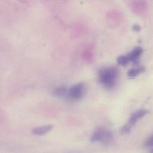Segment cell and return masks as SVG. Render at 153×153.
Wrapping results in <instances>:
<instances>
[{"label": "cell", "mask_w": 153, "mask_h": 153, "mask_svg": "<svg viewBox=\"0 0 153 153\" xmlns=\"http://www.w3.org/2000/svg\"><path fill=\"white\" fill-rule=\"evenodd\" d=\"M150 153H153V148L150 150Z\"/></svg>", "instance_id": "14"}, {"label": "cell", "mask_w": 153, "mask_h": 153, "mask_svg": "<svg viewBox=\"0 0 153 153\" xmlns=\"http://www.w3.org/2000/svg\"><path fill=\"white\" fill-rule=\"evenodd\" d=\"M129 60L126 56H120L117 59V62L119 65L121 66H126L128 64Z\"/></svg>", "instance_id": "10"}, {"label": "cell", "mask_w": 153, "mask_h": 153, "mask_svg": "<svg viewBox=\"0 0 153 153\" xmlns=\"http://www.w3.org/2000/svg\"><path fill=\"white\" fill-rule=\"evenodd\" d=\"M144 146L146 148H153V134L149 137L144 144Z\"/></svg>", "instance_id": "11"}, {"label": "cell", "mask_w": 153, "mask_h": 153, "mask_svg": "<svg viewBox=\"0 0 153 153\" xmlns=\"http://www.w3.org/2000/svg\"><path fill=\"white\" fill-rule=\"evenodd\" d=\"M53 126L51 125L37 127V128H35L32 129V133L34 135H36V136L44 135L46 134L47 133L49 132L53 129Z\"/></svg>", "instance_id": "6"}, {"label": "cell", "mask_w": 153, "mask_h": 153, "mask_svg": "<svg viewBox=\"0 0 153 153\" xmlns=\"http://www.w3.org/2000/svg\"><path fill=\"white\" fill-rule=\"evenodd\" d=\"M68 89L64 86H60L55 88L53 91V94L57 97H64L68 94Z\"/></svg>", "instance_id": "7"}, {"label": "cell", "mask_w": 153, "mask_h": 153, "mask_svg": "<svg viewBox=\"0 0 153 153\" xmlns=\"http://www.w3.org/2000/svg\"><path fill=\"white\" fill-rule=\"evenodd\" d=\"M135 8L136 10L138 12V13H143L145 11H146L147 5V2L146 1H138L135 2Z\"/></svg>", "instance_id": "9"}, {"label": "cell", "mask_w": 153, "mask_h": 153, "mask_svg": "<svg viewBox=\"0 0 153 153\" xmlns=\"http://www.w3.org/2000/svg\"><path fill=\"white\" fill-rule=\"evenodd\" d=\"M119 75V71L116 67H108L101 69L98 73L101 83L106 88H113Z\"/></svg>", "instance_id": "1"}, {"label": "cell", "mask_w": 153, "mask_h": 153, "mask_svg": "<svg viewBox=\"0 0 153 153\" xmlns=\"http://www.w3.org/2000/svg\"><path fill=\"white\" fill-rule=\"evenodd\" d=\"M145 71V68L143 66L139 67L138 68H133L130 69L128 72V76L129 77L133 78L137 76L141 73L144 72Z\"/></svg>", "instance_id": "8"}, {"label": "cell", "mask_w": 153, "mask_h": 153, "mask_svg": "<svg viewBox=\"0 0 153 153\" xmlns=\"http://www.w3.org/2000/svg\"><path fill=\"white\" fill-rule=\"evenodd\" d=\"M131 130V128L128 126L126 124L125 125H124L122 128H121V130H120V132L123 135H125V134H128L130 132Z\"/></svg>", "instance_id": "12"}, {"label": "cell", "mask_w": 153, "mask_h": 153, "mask_svg": "<svg viewBox=\"0 0 153 153\" xmlns=\"http://www.w3.org/2000/svg\"><path fill=\"white\" fill-rule=\"evenodd\" d=\"M148 113V111L146 109H140L134 112L129 118L128 122L126 123L131 128L134 126L141 119L144 117Z\"/></svg>", "instance_id": "4"}, {"label": "cell", "mask_w": 153, "mask_h": 153, "mask_svg": "<svg viewBox=\"0 0 153 153\" xmlns=\"http://www.w3.org/2000/svg\"><path fill=\"white\" fill-rule=\"evenodd\" d=\"M143 52V49L141 47H137L134 48L131 53L128 54V57L129 62H132L137 63L138 62V59Z\"/></svg>", "instance_id": "5"}, {"label": "cell", "mask_w": 153, "mask_h": 153, "mask_svg": "<svg viewBox=\"0 0 153 153\" xmlns=\"http://www.w3.org/2000/svg\"><path fill=\"white\" fill-rule=\"evenodd\" d=\"M133 30L135 31H140L141 30V27L138 25H135L133 26Z\"/></svg>", "instance_id": "13"}, {"label": "cell", "mask_w": 153, "mask_h": 153, "mask_svg": "<svg viewBox=\"0 0 153 153\" xmlns=\"http://www.w3.org/2000/svg\"><path fill=\"white\" fill-rule=\"evenodd\" d=\"M114 137L112 132L104 127L97 129L91 137L92 143H100L104 145H109L113 142Z\"/></svg>", "instance_id": "2"}, {"label": "cell", "mask_w": 153, "mask_h": 153, "mask_svg": "<svg viewBox=\"0 0 153 153\" xmlns=\"http://www.w3.org/2000/svg\"><path fill=\"white\" fill-rule=\"evenodd\" d=\"M86 92V86L83 83H78L68 90V95L73 100L80 99Z\"/></svg>", "instance_id": "3"}]
</instances>
